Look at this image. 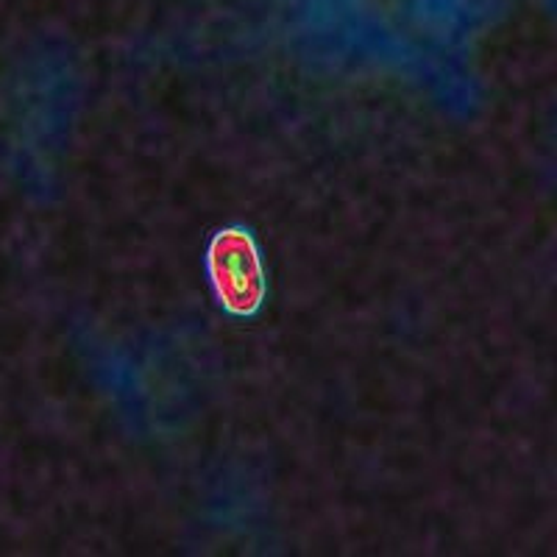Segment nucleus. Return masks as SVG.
Returning <instances> with one entry per match:
<instances>
[{"instance_id": "f257e3e1", "label": "nucleus", "mask_w": 557, "mask_h": 557, "mask_svg": "<svg viewBox=\"0 0 557 557\" xmlns=\"http://www.w3.org/2000/svg\"><path fill=\"white\" fill-rule=\"evenodd\" d=\"M209 271L226 310L240 315L257 310L262 298V271L251 237L243 232H221L209 248Z\"/></svg>"}]
</instances>
